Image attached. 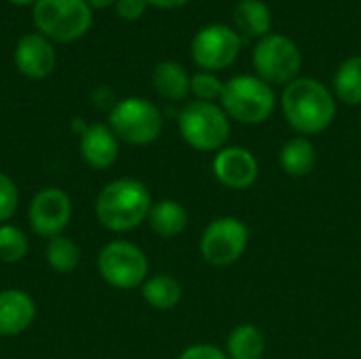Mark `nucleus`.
<instances>
[{
	"instance_id": "0eeeda50",
	"label": "nucleus",
	"mask_w": 361,
	"mask_h": 359,
	"mask_svg": "<svg viewBox=\"0 0 361 359\" xmlns=\"http://www.w3.org/2000/svg\"><path fill=\"white\" fill-rule=\"evenodd\" d=\"M148 271L150 264L144 250L125 239L106 243L97 256V273L114 290L142 288L148 279Z\"/></svg>"
},
{
	"instance_id": "b1692460",
	"label": "nucleus",
	"mask_w": 361,
	"mask_h": 359,
	"mask_svg": "<svg viewBox=\"0 0 361 359\" xmlns=\"http://www.w3.org/2000/svg\"><path fill=\"white\" fill-rule=\"evenodd\" d=\"M27 252H30L27 235L11 222L0 224V262L6 264L21 262L27 256Z\"/></svg>"
},
{
	"instance_id": "423d86ee",
	"label": "nucleus",
	"mask_w": 361,
	"mask_h": 359,
	"mask_svg": "<svg viewBox=\"0 0 361 359\" xmlns=\"http://www.w3.org/2000/svg\"><path fill=\"white\" fill-rule=\"evenodd\" d=\"M108 125L121 142L148 146L163 133V114L150 99L125 97L112 106Z\"/></svg>"
},
{
	"instance_id": "7c9ffc66",
	"label": "nucleus",
	"mask_w": 361,
	"mask_h": 359,
	"mask_svg": "<svg viewBox=\"0 0 361 359\" xmlns=\"http://www.w3.org/2000/svg\"><path fill=\"white\" fill-rule=\"evenodd\" d=\"M11 4H17V6H27V4H36V0H8Z\"/></svg>"
},
{
	"instance_id": "4be33fe9",
	"label": "nucleus",
	"mask_w": 361,
	"mask_h": 359,
	"mask_svg": "<svg viewBox=\"0 0 361 359\" xmlns=\"http://www.w3.org/2000/svg\"><path fill=\"white\" fill-rule=\"evenodd\" d=\"M334 93L349 106L361 104V55L347 57L334 74Z\"/></svg>"
},
{
	"instance_id": "20e7f679",
	"label": "nucleus",
	"mask_w": 361,
	"mask_h": 359,
	"mask_svg": "<svg viewBox=\"0 0 361 359\" xmlns=\"http://www.w3.org/2000/svg\"><path fill=\"white\" fill-rule=\"evenodd\" d=\"M220 106L228 118H235L243 125H258L273 114L275 93L262 78L241 74L224 83Z\"/></svg>"
},
{
	"instance_id": "2eb2a0df",
	"label": "nucleus",
	"mask_w": 361,
	"mask_h": 359,
	"mask_svg": "<svg viewBox=\"0 0 361 359\" xmlns=\"http://www.w3.org/2000/svg\"><path fill=\"white\" fill-rule=\"evenodd\" d=\"M36 320V300L19 288L0 292V336H19Z\"/></svg>"
},
{
	"instance_id": "c756f323",
	"label": "nucleus",
	"mask_w": 361,
	"mask_h": 359,
	"mask_svg": "<svg viewBox=\"0 0 361 359\" xmlns=\"http://www.w3.org/2000/svg\"><path fill=\"white\" fill-rule=\"evenodd\" d=\"M87 4L91 8H108V6L116 4V0H87Z\"/></svg>"
},
{
	"instance_id": "39448f33",
	"label": "nucleus",
	"mask_w": 361,
	"mask_h": 359,
	"mask_svg": "<svg viewBox=\"0 0 361 359\" xmlns=\"http://www.w3.org/2000/svg\"><path fill=\"white\" fill-rule=\"evenodd\" d=\"M182 140L201 152L222 150L231 135V121L222 106L212 102H190L178 116Z\"/></svg>"
},
{
	"instance_id": "f03ea898",
	"label": "nucleus",
	"mask_w": 361,
	"mask_h": 359,
	"mask_svg": "<svg viewBox=\"0 0 361 359\" xmlns=\"http://www.w3.org/2000/svg\"><path fill=\"white\" fill-rule=\"evenodd\" d=\"M281 108L292 129L302 135L326 131L336 116V102L328 87L315 78H296L286 85Z\"/></svg>"
},
{
	"instance_id": "9b49d317",
	"label": "nucleus",
	"mask_w": 361,
	"mask_h": 359,
	"mask_svg": "<svg viewBox=\"0 0 361 359\" xmlns=\"http://www.w3.org/2000/svg\"><path fill=\"white\" fill-rule=\"evenodd\" d=\"M72 220V199L59 186L40 188L27 207V222L32 231L40 237L53 239L63 235Z\"/></svg>"
},
{
	"instance_id": "c85d7f7f",
	"label": "nucleus",
	"mask_w": 361,
	"mask_h": 359,
	"mask_svg": "<svg viewBox=\"0 0 361 359\" xmlns=\"http://www.w3.org/2000/svg\"><path fill=\"white\" fill-rule=\"evenodd\" d=\"M146 2L159 8H178V6H184L188 0H146Z\"/></svg>"
},
{
	"instance_id": "a211bd4d",
	"label": "nucleus",
	"mask_w": 361,
	"mask_h": 359,
	"mask_svg": "<svg viewBox=\"0 0 361 359\" xmlns=\"http://www.w3.org/2000/svg\"><path fill=\"white\" fill-rule=\"evenodd\" d=\"M142 298L157 311H171L182 300V284L167 273L148 275V279L142 284Z\"/></svg>"
},
{
	"instance_id": "9d476101",
	"label": "nucleus",
	"mask_w": 361,
	"mask_h": 359,
	"mask_svg": "<svg viewBox=\"0 0 361 359\" xmlns=\"http://www.w3.org/2000/svg\"><path fill=\"white\" fill-rule=\"evenodd\" d=\"M241 47L243 38L239 32L222 23H209L195 34L190 55L205 72H216L228 68L241 53Z\"/></svg>"
},
{
	"instance_id": "6ab92c4d",
	"label": "nucleus",
	"mask_w": 361,
	"mask_h": 359,
	"mask_svg": "<svg viewBox=\"0 0 361 359\" xmlns=\"http://www.w3.org/2000/svg\"><path fill=\"white\" fill-rule=\"evenodd\" d=\"M315 161H317L315 146L305 135L288 140L283 144L281 152H279V165L292 178H305V176H309L313 171V167H315Z\"/></svg>"
},
{
	"instance_id": "f8f14e48",
	"label": "nucleus",
	"mask_w": 361,
	"mask_h": 359,
	"mask_svg": "<svg viewBox=\"0 0 361 359\" xmlns=\"http://www.w3.org/2000/svg\"><path fill=\"white\" fill-rule=\"evenodd\" d=\"M216 180L231 190H245L256 184L260 176L258 159L252 150L241 146H224L212 163Z\"/></svg>"
},
{
	"instance_id": "aec40b11",
	"label": "nucleus",
	"mask_w": 361,
	"mask_h": 359,
	"mask_svg": "<svg viewBox=\"0 0 361 359\" xmlns=\"http://www.w3.org/2000/svg\"><path fill=\"white\" fill-rule=\"evenodd\" d=\"M267 349L264 334L254 324H239L231 330L226 341L228 359H262Z\"/></svg>"
},
{
	"instance_id": "6e6552de",
	"label": "nucleus",
	"mask_w": 361,
	"mask_h": 359,
	"mask_svg": "<svg viewBox=\"0 0 361 359\" xmlns=\"http://www.w3.org/2000/svg\"><path fill=\"white\" fill-rule=\"evenodd\" d=\"M302 66L298 44L283 34H269L260 38L254 49V68L258 78L269 85H290L296 80Z\"/></svg>"
},
{
	"instance_id": "cd10ccee",
	"label": "nucleus",
	"mask_w": 361,
	"mask_h": 359,
	"mask_svg": "<svg viewBox=\"0 0 361 359\" xmlns=\"http://www.w3.org/2000/svg\"><path fill=\"white\" fill-rule=\"evenodd\" d=\"M146 0H116V15L127 21H135L146 13Z\"/></svg>"
},
{
	"instance_id": "f257e3e1",
	"label": "nucleus",
	"mask_w": 361,
	"mask_h": 359,
	"mask_svg": "<svg viewBox=\"0 0 361 359\" xmlns=\"http://www.w3.org/2000/svg\"><path fill=\"white\" fill-rule=\"evenodd\" d=\"M152 203V195L142 180L116 178L95 197V218L110 233H129L148 220Z\"/></svg>"
},
{
	"instance_id": "5701e85b",
	"label": "nucleus",
	"mask_w": 361,
	"mask_h": 359,
	"mask_svg": "<svg viewBox=\"0 0 361 359\" xmlns=\"http://www.w3.org/2000/svg\"><path fill=\"white\" fill-rule=\"evenodd\" d=\"M80 248L74 239L66 237V235H57L53 239H49L47 248H44V258L47 264L55 271V273H74L80 264Z\"/></svg>"
},
{
	"instance_id": "bb28decb",
	"label": "nucleus",
	"mask_w": 361,
	"mask_h": 359,
	"mask_svg": "<svg viewBox=\"0 0 361 359\" xmlns=\"http://www.w3.org/2000/svg\"><path fill=\"white\" fill-rule=\"evenodd\" d=\"M178 359H228L226 351H222L216 345H207V343H199V345H190L186 347Z\"/></svg>"
},
{
	"instance_id": "412c9836",
	"label": "nucleus",
	"mask_w": 361,
	"mask_h": 359,
	"mask_svg": "<svg viewBox=\"0 0 361 359\" xmlns=\"http://www.w3.org/2000/svg\"><path fill=\"white\" fill-rule=\"evenodd\" d=\"M233 17H235V25L247 36L264 38L269 36L273 25L271 8L262 0H239Z\"/></svg>"
},
{
	"instance_id": "7ed1b4c3",
	"label": "nucleus",
	"mask_w": 361,
	"mask_h": 359,
	"mask_svg": "<svg viewBox=\"0 0 361 359\" xmlns=\"http://www.w3.org/2000/svg\"><path fill=\"white\" fill-rule=\"evenodd\" d=\"M32 21L51 42H74L89 32L93 8L87 0H36Z\"/></svg>"
},
{
	"instance_id": "ddd939ff",
	"label": "nucleus",
	"mask_w": 361,
	"mask_h": 359,
	"mask_svg": "<svg viewBox=\"0 0 361 359\" xmlns=\"http://www.w3.org/2000/svg\"><path fill=\"white\" fill-rule=\"evenodd\" d=\"M15 68L30 80L47 78L57 63V53L53 42L40 32H30L21 36L15 44Z\"/></svg>"
},
{
	"instance_id": "dca6fc26",
	"label": "nucleus",
	"mask_w": 361,
	"mask_h": 359,
	"mask_svg": "<svg viewBox=\"0 0 361 359\" xmlns=\"http://www.w3.org/2000/svg\"><path fill=\"white\" fill-rule=\"evenodd\" d=\"M146 222L150 224L154 235H159L163 239H173V237H178V235H182L186 231L188 212L180 201L161 199V201L152 203Z\"/></svg>"
},
{
	"instance_id": "393cba45",
	"label": "nucleus",
	"mask_w": 361,
	"mask_h": 359,
	"mask_svg": "<svg viewBox=\"0 0 361 359\" xmlns=\"http://www.w3.org/2000/svg\"><path fill=\"white\" fill-rule=\"evenodd\" d=\"M222 91H224V83L214 72H199V74L190 76V93L199 102L216 104V99L220 102Z\"/></svg>"
},
{
	"instance_id": "1a4fd4ad",
	"label": "nucleus",
	"mask_w": 361,
	"mask_h": 359,
	"mask_svg": "<svg viewBox=\"0 0 361 359\" xmlns=\"http://www.w3.org/2000/svg\"><path fill=\"white\" fill-rule=\"evenodd\" d=\"M250 229L235 216H222L212 220L201 235V256L212 267H231L247 250Z\"/></svg>"
},
{
	"instance_id": "f3484780",
	"label": "nucleus",
	"mask_w": 361,
	"mask_h": 359,
	"mask_svg": "<svg viewBox=\"0 0 361 359\" xmlns=\"http://www.w3.org/2000/svg\"><path fill=\"white\" fill-rule=\"evenodd\" d=\"M152 87L161 97L169 102H182L190 93V76L180 63L167 59L154 66Z\"/></svg>"
},
{
	"instance_id": "4468645a",
	"label": "nucleus",
	"mask_w": 361,
	"mask_h": 359,
	"mask_svg": "<svg viewBox=\"0 0 361 359\" xmlns=\"http://www.w3.org/2000/svg\"><path fill=\"white\" fill-rule=\"evenodd\" d=\"M80 157L91 169H110L118 161L121 140L106 123H93L80 133Z\"/></svg>"
},
{
	"instance_id": "2f4dec72",
	"label": "nucleus",
	"mask_w": 361,
	"mask_h": 359,
	"mask_svg": "<svg viewBox=\"0 0 361 359\" xmlns=\"http://www.w3.org/2000/svg\"><path fill=\"white\" fill-rule=\"evenodd\" d=\"M360 129H361V118H360Z\"/></svg>"
},
{
	"instance_id": "a878e982",
	"label": "nucleus",
	"mask_w": 361,
	"mask_h": 359,
	"mask_svg": "<svg viewBox=\"0 0 361 359\" xmlns=\"http://www.w3.org/2000/svg\"><path fill=\"white\" fill-rule=\"evenodd\" d=\"M19 207V188L15 180L0 171V224L8 222Z\"/></svg>"
}]
</instances>
